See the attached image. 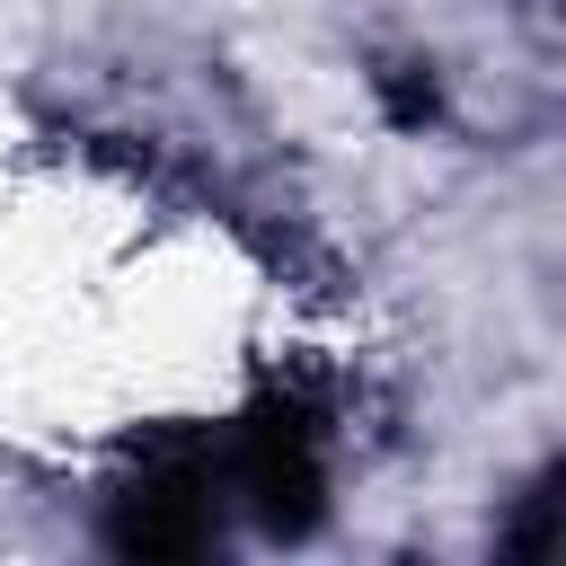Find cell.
Instances as JSON below:
<instances>
[{
	"label": "cell",
	"mask_w": 566,
	"mask_h": 566,
	"mask_svg": "<svg viewBox=\"0 0 566 566\" xmlns=\"http://www.w3.org/2000/svg\"><path fill=\"white\" fill-rule=\"evenodd\" d=\"M504 548H513V557H557V548H566V460L531 486V504H522V522L504 531Z\"/></svg>",
	"instance_id": "1"
}]
</instances>
